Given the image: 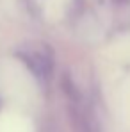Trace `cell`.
Returning a JSON list of instances; mask_svg holds the SVG:
<instances>
[{"mask_svg":"<svg viewBox=\"0 0 130 132\" xmlns=\"http://www.w3.org/2000/svg\"><path fill=\"white\" fill-rule=\"evenodd\" d=\"M64 93L68 102V114L73 125V132H100V125L94 118V112L82 96V93L77 89V86L64 79Z\"/></svg>","mask_w":130,"mask_h":132,"instance_id":"6da1fadb","label":"cell"},{"mask_svg":"<svg viewBox=\"0 0 130 132\" xmlns=\"http://www.w3.org/2000/svg\"><path fill=\"white\" fill-rule=\"evenodd\" d=\"M20 57L25 64L30 68V71L41 79V80H48L52 75V52L41 45H27L20 50Z\"/></svg>","mask_w":130,"mask_h":132,"instance_id":"7a4b0ae2","label":"cell"}]
</instances>
